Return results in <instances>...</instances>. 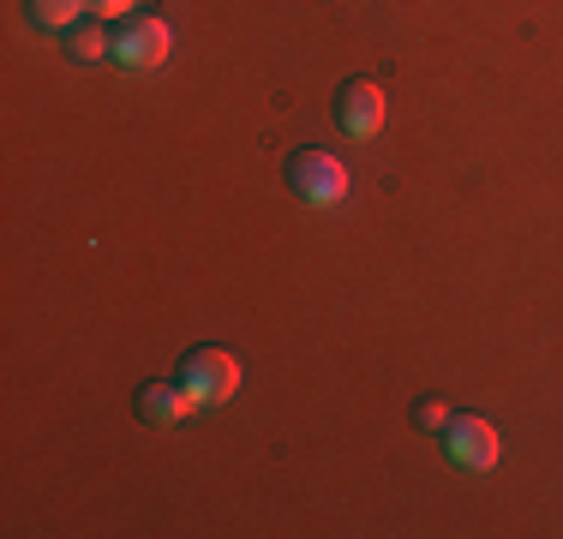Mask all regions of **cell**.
Returning <instances> with one entry per match:
<instances>
[{
    "label": "cell",
    "instance_id": "ba28073f",
    "mask_svg": "<svg viewBox=\"0 0 563 539\" xmlns=\"http://www.w3.org/2000/svg\"><path fill=\"white\" fill-rule=\"evenodd\" d=\"M66 54H73V61H102V54H114V36L102 31V24L78 19L73 31H66Z\"/></svg>",
    "mask_w": 563,
    "mask_h": 539
},
{
    "label": "cell",
    "instance_id": "6da1fadb",
    "mask_svg": "<svg viewBox=\"0 0 563 539\" xmlns=\"http://www.w3.org/2000/svg\"><path fill=\"white\" fill-rule=\"evenodd\" d=\"M180 384L198 408H217V402H228L240 389V360L228 348H192L180 360Z\"/></svg>",
    "mask_w": 563,
    "mask_h": 539
},
{
    "label": "cell",
    "instance_id": "8992f818",
    "mask_svg": "<svg viewBox=\"0 0 563 539\" xmlns=\"http://www.w3.org/2000/svg\"><path fill=\"white\" fill-rule=\"evenodd\" d=\"M132 408H139V420H144V426L174 431V426L186 420V414L198 408V402L186 396V384H180V377H151V384L139 389V402H132Z\"/></svg>",
    "mask_w": 563,
    "mask_h": 539
},
{
    "label": "cell",
    "instance_id": "52a82bcc",
    "mask_svg": "<svg viewBox=\"0 0 563 539\" xmlns=\"http://www.w3.org/2000/svg\"><path fill=\"white\" fill-rule=\"evenodd\" d=\"M90 0H24V12H31L36 31H73L78 19H85Z\"/></svg>",
    "mask_w": 563,
    "mask_h": 539
},
{
    "label": "cell",
    "instance_id": "30bf717a",
    "mask_svg": "<svg viewBox=\"0 0 563 539\" xmlns=\"http://www.w3.org/2000/svg\"><path fill=\"white\" fill-rule=\"evenodd\" d=\"M90 12H132V0H90Z\"/></svg>",
    "mask_w": 563,
    "mask_h": 539
},
{
    "label": "cell",
    "instance_id": "277c9868",
    "mask_svg": "<svg viewBox=\"0 0 563 539\" xmlns=\"http://www.w3.org/2000/svg\"><path fill=\"white\" fill-rule=\"evenodd\" d=\"M444 450H450L455 468H474V474H486V468H498V426L479 420V414H450Z\"/></svg>",
    "mask_w": 563,
    "mask_h": 539
},
{
    "label": "cell",
    "instance_id": "9c48e42d",
    "mask_svg": "<svg viewBox=\"0 0 563 539\" xmlns=\"http://www.w3.org/2000/svg\"><path fill=\"white\" fill-rule=\"evenodd\" d=\"M413 426H420V431H438V438H444L450 408H444V402H432V396H426V402H413Z\"/></svg>",
    "mask_w": 563,
    "mask_h": 539
},
{
    "label": "cell",
    "instance_id": "7a4b0ae2",
    "mask_svg": "<svg viewBox=\"0 0 563 539\" xmlns=\"http://www.w3.org/2000/svg\"><path fill=\"white\" fill-rule=\"evenodd\" d=\"M174 48L168 24L156 19V12H132L126 24L114 31V61L126 66V73H151V66H163Z\"/></svg>",
    "mask_w": 563,
    "mask_h": 539
},
{
    "label": "cell",
    "instance_id": "5b68a950",
    "mask_svg": "<svg viewBox=\"0 0 563 539\" xmlns=\"http://www.w3.org/2000/svg\"><path fill=\"white\" fill-rule=\"evenodd\" d=\"M336 127L347 139H378V127H384V85L378 78H347L336 90Z\"/></svg>",
    "mask_w": 563,
    "mask_h": 539
},
{
    "label": "cell",
    "instance_id": "3957f363",
    "mask_svg": "<svg viewBox=\"0 0 563 539\" xmlns=\"http://www.w3.org/2000/svg\"><path fill=\"white\" fill-rule=\"evenodd\" d=\"M288 186L306 205H342L347 198V168L330 151H294L288 156Z\"/></svg>",
    "mask_w": 563,
    "mask_h": 539
}]
</instances>
